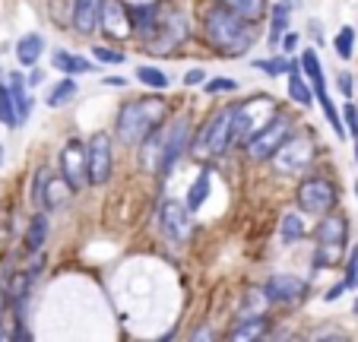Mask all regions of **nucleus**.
I'll use <instances>...</instances> for the list:
<instances>
[{
    "mask_svg": "<svg viewBox=\"0 0 358 342\" xmlns=\"http://www.w3.org/2000/svg\"><path fill=\"white\" fill-rule=\"evenodd\" d=\"M41 54H45V38H41L38 32L22 35L20 45H16V61H20L22 67H35Z\"/></svg>",
    "mask_w": 358,
    "mask_h": 342,
    "instance_id": "18",
    "label": "nucleus"
},
{
    "mask_svg": "<svg viewBox=\"0 0 358 342\" xmlns=\"http://www.w3.org/2000/svg\"><path fill=\"white\" fill-rule=\"evenodd\" d=\"M48 181H51V171H48V168H38V171H35V184H32V200L35 203H45Z\"/></svg>",
    "mask_w": 358,
    "mask_h": 342,
    "instance_id": "36",
    "label": "nucleus"
},
{
    "mask_svg": "<svg viewBox=\"0 0 358 342\" xmlns=\"http://www.w3.org/2000/svg\"><path fill=\"white\" fill-rule=\"evenodd\" d=\"M311 162H314V143L304 140V136H289L273 155V165H276L279 175H301Z\"/></svg>",
    "mask_w": 358,
    "mask_h": 342,
    "instance_id": "7",
    "label": "nucleus"
},
{
    "mask_svg": "<svg viewBox=\"0 0 358 342\" xmlns=\"http://www.w3.org/2000/svg\"><path fill=\"white\" fill-rule=\"evenodd\" d=\"M92 57H95V61H101V64H124V61H127L121 51H111V48H105V45H95L92 48Z\"/></svg>",
    "mask_w": 358,
    "mask_h": 342,
    "instance_id": "37",
    "label": "nucleus"
},
{
    "mask_svg": "<svg viewBox=\"0 0 358 342\" xmlns=\"http://www.w3.org/2000/svg\"><path fill=\"white\" fill-rule=\"evenodd\" d=\"M333 45H336V54L343 57V61H349L352 51H355V29L352 26H343L336 32V38H333Z\"/></svg>",
    "mask_w": 358,
    "mask_h": 342,
    "instance_id": "31",
    "label": "nucleus"
},
{
    "mask_svg": "<svg viewBox=\"0 0 358 342\" xmlns=\"http://www.w3.org/2000/svg\"><path fill=\"white\" fill-rule=\"evenodd\" d=\"M136 80H140L143 86H149V89H165L169 86V76H165L162 70H156V67H136Z\"/></svg>",
    "mask_w": 358,
    "mask_h": 342,
    "instance_id": "34",
    "label": "nucleus"
},
{
    "mask_svg": "<svg viewBox=\"0 0 358 342\" xmlns=\"http://www.w3.org/2000/svg\"><path fill=\"white\" fill-rule=\"evenodd\" d=\"M345 285L349 289H358V244H355V250L349 254V263H345Z\"/></svg>",
    "mask_w": 358,
    "mask_h": 342,
    "instance_id": "38",
    "label": "nucleus"
},
{
    "mask_svg": "<svg viewBox=\"0 0 358 342\" xmlns=\"http://www.w3.org/2000/svg\"><path fill=\"white\" fill-rule=\"evenodd\" d=\"M89 152V184H108L111 168H115V155H111V140L105 134H95L92 140L86 143Z\"/></svg>",
    "mask_w": 358,
    "mask_h": 342,
    "instance_id": "9",
    "label": "nucleus"
},
{
    "mask_svg": "<svg viewBox=\"0 0 358 342\" xmlns=\"http://www.w3.org/2000/svg\"><path fill=\"white\" fill-rule=\"evenodd\" d=\"M99 26L108 38H117V41L127 38V35H134V16H130V7H124L121 0H105V3H101Z\"/></svg>",
    "mask_w": 358,
    "mask_h": 342,
    "instance_id": "11",
    "label": "nucleus"
},
{
    "mask_svg": "<svg viewBox=\"0 0 358 342\" xmlns=\"http://www.w3.org/2000/svg\"><path fill=\"white\" fill-rule=\"evenodd\" d=\"M339 89H343V95H352V76L349 73H339Z\"/></svg>",
    "mask_w": 358,
    "mask_h": 342,
    "instance_id": "45",
    "label": "nucleus"
},
{
    "mask_svg": "<svg viewBox=\"0 0 358 342\" xmlns=\"http://www.w3.org/2000/svg\"><path fill=\"white\" fill-rule=\"evenodd\" d=\"M219 3H225L229 10H235L238 16H244V20L254 22V26H257L266 13V0H219Z\"/></svg>",
    "mask_w": 358,
    "mask_h": 342,
    "instance_id": "23",
    "label": "nucleus"
},
{
    "mask_svg": "<svg viewBox=\"0 0 358 342\" xmlns=\"http://www.w3.org/2000/svg\"><path fill=\"white\" fill-rule=\"evenodd\" d=\"M343 121L349 124V134H352V136H355V140H358V108L352 105V101H349V105L343 108Z\"/></svg>",
    "mask_w": 358,
    "mask_h": 342,
    "instance_id": "40",
    "label": "nucleus"
},
{
    "mask_svg": "<svg viewBox=\"0 0 358 342\" xmlns=\"http://www.w3.org/2000/svg\"><path fill=\"white\" fill-rule=\"evenodd\" d=\"M235 111L238 105H229L203 124L196 140H190V155L194 159H216L235 143Z\"/></svg>",
    "mask_w": 358,
    "mask_h": 342,
    "instance_id": "3",
    "label": "nucleus"
},
{
    "mask_svg": "<svg viewBox=\"0 0 358 342\" xmlns=\"http://www.w3.org/2000/svg\"><path fill=\"white\" fill-rule=\"evenodd\" d=\"M203 32H206L210 45L225 57H241L254 45V22H248L219 0L203 10Z\"/></svg>",
    "mask_w": 358,
    "mask_h": 342,
    "instance_id": "1",
    "label": "nucleus"
},
{
    "mask_svg": "<svg viewBox=\"0 0 358 342\" xmlns=\"http://www.w3.org/2000/svg\"><path fill=\"white\" fill-rule=\"evenodd\" d=\"M73 99H76V83L73 80H61V83H55L51 92L45 95V105L48 108H64V105H70Z\"/></svg>",
    "mask_w": 358,
    "mask_h": 342,
    "instance_id": "27",
    "label": "nucleus"
},
{
    "mask_svg": "<svg viewBox=\"0 0 358 342\" xmlns=\"http://www.w3.org/2000/svg\"><path fill=\"white\" fill-rule=\"evenodd\" d=\"M355 317H358V301H355Z\"/></svg>",
    "mask_w": 358,
    "mask_h": 342,
    "instance_id": "50",
    "label": "nucleus"
},
{
    "mask_svg": "<svg viewBox=\"0 0 358 342\" xmlns=\"http://www.w3.org/2000/svg\"><path fill=\"white\" fill-rule=\"evenodd\" d=\"M289 95L292 101H298V105H311V101H317V95H314V86L311 83H304V76L298 73V70H292L289 73Z\"/></svg>",
    "mask_w": 358,
    "mask_h": 342,
    "instance_id": "26",
    "label": "nucleus"
},
{
    "mask_svg": "<svg viewBox=\"0 0 358 342\" xmlns=\"http://www.w3.org/2000/svg\"><path fill=\"white\" fill-rule=\"evenodd\" d=\"M61 175L67 178V184L73 190H83L89 184V152H86V143L67 140V146L61 149Z\"/></svg>",
    "mask_w": 358,
    "mask_h": 342,
    "instance_id": "8",
    "label": "nucleus"
},
{
    "mask_svg": "<svg viewBox=\"0 0 358 342\" xmlns=\"http://www.w3.org/2000/svg\"><path fill=\"white\" fill-rule=\"evenodd\" d=\"M51 64H55V70H61V73L67 76H80V73H92V61H86V57H80V54H70V51H55L51 54Z\"/></svg>",
    "mask_w": 358,
    "mask_h": 342,
    "instance_id": "19",
    "label": "nucleus"
},
{
    "mask_svg": "<svg viewBox=\"0 0 358 342\" xmlns=\"http://www.w3.org/2000/svg\"><path fill=\"white\" fill-rule=\"evenodd\" d=\"M10 92H13L16 111H20V121H29V114H32V99H29L26 83H22V76H20V73L10 76Z\"/></svg>",
    "mask_w": 358,
    "mask_h": 342,
    "instance_id": "29",
    "label": "nucleus"
},
{
    "mask_svg": "<svg viewBox=\"0 0 358 342\" xmlns=\"http://www.w3.org/2000/svg\"><path fill=\"white\" fill-rule=\"evenodd\" d=\"M270 323H266L264 314H254V317H244L241 323H235V329L229 333V339H264Z\"/></svg>",
    "mask_w": 358,
    "mask_h": 342,
    "instance_id": "20",
    "label": "nucleus"
},
{
    "mask_svg": "<svg viewBox=\"0 0 358 342\" xmlns=\"http://www.w3.org/2000/svg\"><path fill=\"white\" fill-rule=\"evenodd\" d=\"M190 146V124L187 121H178L169 127V146H165V165H162V175H169L175 162L184 155V149Z\"/></svg>",
    "mask_w": 358,
    "mask_h": 342,
    "instance_id": "14",
    "label": "nucleus"
},
{
    "mask_svg": "<svg viewBox=\"0 0 358 342\" xmlns=\"http://www.w3.org/2000/svg\"><path fill=\"white\" fill-rule=\"evenodd\" d=\"M289 10H292V3H276V7H273L270 35H266V41H270L273 48H279V41H282V35L289 32Z\"/></svg>",
    "mask_w": 358,
    "mask_h": 342,
    "instance_id": "25",
    "label": "nucleus"
},
{
    "mask_svg": "<svg viewBox=\"0 0 358 342\" xmlns=\"http://www.w3.org/2000/svg\"><path fill=\"white\" fill-rule=\"evenodd\" d=\"M64 187H70L64 175H61V178H51V181H48L45 203H41V206H48V209H57V206H61V203L67 200V197H64Z\"/></svg>",
    "mask_w": 358,
    "mask_h": 342,
    "instance_id": "30",
    "label": "nucleus"
},
{
    "mask_svg": "<svg viewBox=\"0 0 358 342\" xmlns=\"http://www.w3.org/2000/svg\"><path fill=\"white\" fill-rule=\"evenodd\" d=\"M355 159H358V140H355Z\"/></svg>",
    "mask_w": 358,
    "mask_h": 342,
    "instance_id": "49",
    "label": "nucleus"
},
{
    "mask_svg": "<svg viewBox=\"0 0 358 342\" xmlns=\"http://www.w3.org/2000/svg\"><path fill=\"white\" fill-rule=\"evenodd\" d=\"M0 124L3 127H20V111H16V101H13V92H10V86H3L0 83Z\"/></svg>",
    "mask_w": 358,
    "mask_h": 342,
    "instance_id": "28",
    "label": "nucleus"
},
{
    "mask_svg": "<svg viewBox=\"0 0 358 342\" xmlns=\"http://www.w3.org/2000/svg\"><path fill=\"white\" fill-rule=\"evenodd\" d=\"M184 83H187V86H200V83H206V70H200V67L187 70V76H184Z\"/></svg>",
    "mask_w": 358,
    "mask_h": 342,
    "instance_id": "41",
    "label": "nucleus"
},
{
    "mask_svg": "<svg viewBox=\"0 0 358 342\" xmlns=\"http://www.w3.org/2000/svg\"><path fill=\"white\" fill-rule=\"evenodd\" d=\"M298 209L308 215H327L336 206V187L327 178H304L298 184Z\"/></svg>",
    "mask_w": 358,
    "mask_h": 342,
    "instance_id": "6",
    "label": "nucleus"
},
{
    "mask_svg": "<svg viewBox=\"0 0 358 342\" xmlns=\"http://www.w3.org/2000/svg\"><path fill=\"white\" fill-rule=\"evenodd\" d=\"M48 228H51V222H48L45 213H38L32 222H29V228H26V250H29V254H38V250L45 248Z\"/></svg>",
    "mask_w": 358,
    "mask_h": 342,
    "instance_id": "21",
    "label": "nucleus"
},
{
    "mask_svg": "<svg viewBox=\"0 0 358 342\" xmlns=\"http://www.w3.org/2000/svg\"><path fill=\"white\" fill-rule=\"evenodd\" d=\"M162 231L169 241L181 244L190 238V231H194V222H190V209L187 203H178V200H169L162 203Z\"/></svg>",
    "mask_w": 358,
    "mask_h": 342,
    "instance_id": "12",
    "label": "nucleus"
},
{
    "mask_svg": "<svg viewBox=\"0 0 358 342\" xmlns=\"http://www.w3.org/2000/svg\"><path fill=\"white\" fill-rule=\"evenodd\" d=\"M343 248L345 244H320L317 248V257H314V266H333V263H339V257H343Z\"/></svg>",
    "mask_w": 358,
    "mask_h": 342,
    "instance_id": "35",
    "label": "nucleus"
},
{
    "mask_svg": "<svg viewBox=\"0 0 358 342\" xmlns=\"http://www.w3.org/2000/svg\"><path fill=\"white\" fill-rule=\"evenodd\" d=\"M190 35V26H187V16L184 13H175V10H165L162 20H159L156 32L143 38V51H156V54H169L175 45L187 41Z\"/></svg>",
    "mask_w": 358,
    "mask_h": 342,
    "instance_id": "5",
    "label": "nucleus"
},
{
    "mask_svg": "<svg viewBox=\"0 0 358 342\" xmlns=\"http://www.w3.org/2000/svg\"><path fill=\"white\" fill-rule=\"evenodd\" d=\"M0 165H3V146H0Z\"/></svg>",
    "mask_w": 358,
    "mask_h": 342,
    "instance_id": "48",
    "label": "nucleus"
},
{
    "mask_svg": "<svg viewBox=\"0 0 358 342\" xmlns=\"http://www.w3.org/2000/svg\"><path fill=\"white\" fill-rule=\"evenodd\" d=\"M345 289H349V285H345V282H339V285H333V289H330V292H327V295H324V301H336V298L343 295Z\"/></svg>",
    "mask_w": 358,
    "mask_h": 342,
    "instance_id": "44",
    "label": "nucleus"
},
{
    "mask_svg": "<svg viewBox=\"0 0 358 342\" xmlns=\"http://www.w3.org/2000/svg\"><path fill=\"white\" fill-rule=\"evenodd\" d=\"M162 13H165L162 3H140V7H130V16H134V32L140 35V38H149V35L156 32Z\"/></svg>",
    "mask_w": 358,
    "mask_h": 342,
    "instance_id": "16",
    "label": "nucleus"
},
{
    "mask_svg": "<svg viewBox=\"0 0 358 342\" xmlns=\"http://www.w3.org/2000/svg\"><path fill=\"white\" fill-rule=\"evenodd\" d=\"M301 235H304V222L298 219V215H285V219L279 222V238H282L285 244L298 241Z\"/></svg>",
    "mask_w": 358,
    "mask_h": 342,
    "instance_id": "32",
    "label": "nucleus"
},
{
    "mask_svg": "<svg viewBox=\"0 0 358 342\" xmlns=\"http://www.w3.org/2000/svg\"><path fill=\"white\" fill-rule=\"evenodd\" d=\"M238 89V83L235 80H225V76H219V80H210L206 83V92H235Z\"/></svg>",
    "mask_w": 358,
    "mask_h": 342,
    "instance_id": "39",
    "label": "nucleus"
},
{
    "mask_svg": "<svg viewBox=\"0 0 358 342\" xmlns=\"http://www.w3.org/2000/svg\"><path fill=\"white\" fill-rule=\"evenodd\" d=\"M101 3L105 0H73V29L80 35H92L99 29Z\"/></svg>",
    "mask_w": 358,
    "mask_h": 342,
    "instance_id": "15",
    "label": "nucleus"
},
{
    "mask_svg": "<svg viewBox=\"0 0 358 342\" xmlns=\"http://www.w3.org/2000/svg\"><path fill=\"white\" fill-rule=\"evenodd\" d=\"M279 45H282L285 51H295V48H298V35H295V32H285V35H282V41H279Z\"/></svg>",
    "mask_w": 358,
    "mask_h": 342,
    "instance_id": "43",
    "label": "nucleus"
},
{
    "mask_svg": "<svg viewBox=\"0 0 358 342\" xmlns=\"http://www.w3.org/2000/svg\"><path fill=\"white\" fill-rule=\"evenodd\" d=\"M194 339H213V333H210V329H196Z\"/></svg>",
    "mask_w": 358,
    "mask_h": 342,
    "instance_id": "46",
    "label": "nucleus"
},
{
    "mask_svg": "<svg viewBox=\"0 0 358 342\" xmlns=\"http://www.w3.org/2000/svg\"><path fill=\"white\" fill-rule=\"evenodd\" d=\"M165 101L156 95H146V99H134L117 111V140L124 146H140L146 140V134L159 127L165 121Z\"/></svg>",
    "mask_w": 358,
    "mask_h": 342,
    "instance_id": "2",
    "label": "nucleus"
},
{
    "mask_svg": "<svg viewBox=\"0 0 358 342\" xmlns=\"http://www.w3.org/2000/svg\"><path fill=\"white\" fill-rule=\"evenodd\" d=\"M210 184H213V171H210V168H203L200 175H196V181L190 184V190H187V209H190V213H194V209H200L203 200L210 197Z\"/></svg>",
    "mask_w": 358,
    "mask_h": 342,
    "instance_id": "24",
    "label": "nucleus"
},
{
    "mask_svg": "<svg viewBox=\"0 0 358 342\" xmlns=\"http://www.w3.org/2000/svg\"><path fill=\"white\" fill-rule=\"evenodd\" d=\"M311 339H345V333H336V329H317Z\"/></svg>",
    "mask_w": 358,
    "mask_h": 342,
    "instance_id": "42",
    "label": "nucleus"
},
{
    "mask_svg": "<svg viewBox=\"0 0 358 342\" xmlns=\"http://www.w3.org/2000/svg\"><path fill=\"white\" fill-rule=\"evenodd\" d=\"M292 130H295V121H292L289 114H273V117H266L264 127L254 130V134L244 140V152H248V159H254V162L273 159L276 149L292 136Z\"/></svg>",
    "mask_w": 358,
    "mask_h": 342,
    "instance_id": "4",
    "label": "nucleus"
},
{
    "mask_svg": "<svg viewBox=\"0 0 358 342\" xmlns=\"http://www.w3.org/2000/svg\"><path fill=\"white\" fill-rule=\"evenodd\" d=\"M165 146H169V130L159 124V127L152 130V134H146V140L140 143V165L146 175H162Z\"/></svg>",
    "mask_w": 358,
    "mask_h": 342,
    "instance_id": "13",
    "label": "nucleus"
},
{
    "mask_svg": "<svg viewBox=\"0 0 358 342\" xmlns=\"http://www.w3.org/2000/svg\"><path fill=\"white\" fill-rule=\"evenodd\" d=\"M301 70H304V76L311 80L314 95H324V92H327V86H324V70H320V61H317V51H314V48H304V54H301Z\"/></svg>",
    "mask_w": 358,
    "mask_h": 342,
    "instance_id": "22",
    "label": "nucleus"
},
{
    "mask_svg": "<svg viewBox=\"0 0 358 342\" xmlns=\"http://www.w3.org/2000/svg\"><path fill=\"white\" fill-rule=\"evenodd\" d=\"M254 67L264 70L266 76H282V73H292V70H298L292 61H285V57H270V61H254Z\"/></svg>",
    "mask_w": 358,
    "mask_h": 342,
    "instance_id": "33",
    "label": "nucleus"
},
{
    "mask_svg": "<svg viewBox=\"0 0 358 342\" xmlns=\"http://www.w3.org/2000/svg\"><path fill=\"white\" fill-rule=\"evenodd\" d=\"M264 295L270 298L273 304H282V308H292V304L304 301V295H308V282L298 279V276H289V273H276L270 282H266Z\"/></svg>",
    "mask_w": 358,
    "mask_h": 342,
    "instance_id": "10",
    "label": "nucleus"
},
{
    "mask_svg": "<svg viewBox=\"0 0 358 342\" xmlns=\"http://www.w3.org/2000/svg\"><path fill=\"white\" fill-rule=\"evenodd\" d=\"M349 238V222L343 215H324V222L317 225V241L320 244H345Z\"/></svg>",
    "mask_w": 358,
    "mask_h": 342,
    "instance_id": "17",
    "label": "nucleus"
},
{
    "mask_svg": "<svg viewBox=\"0 0 358 342\" xmlns=\"http://www.w3.org/2000/svg\"><path fill=\"white\" fill-rule=\"evenodd\" d=\"M41 80H45V73H41V70H35V73H32V80H29V83H32V86H35V83H41Z\"/></svg>",
    "mask_w": 358,
    "mask_h": 342,
    "instance_id": "47",
    "label": "nucleus"
}]
</instances>
